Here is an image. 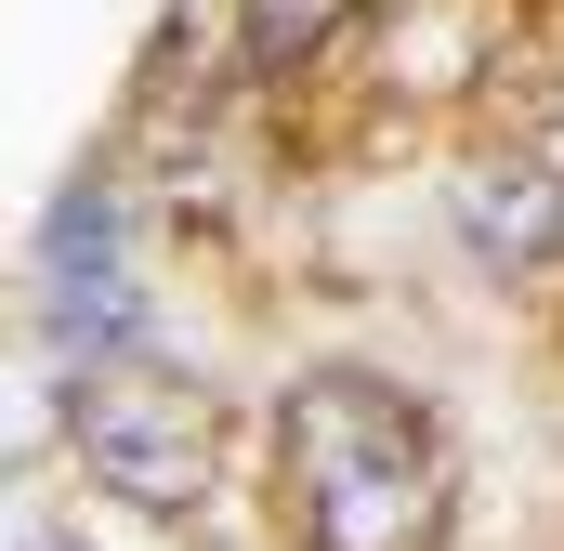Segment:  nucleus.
I'll list each match as a JSON object with an SVG mask.
<instances>
[{
    "instance_id": "nucleus-1",
    "label": "nucleus",
    "mask_w": 564,
    "mask_h": 551,
    "mask_svg": "<svg viewBox=\"0 0 564 551\" xmlns=\"http://www.w3.org/2000/svg\"><path fill=\"white\" fill-rule=\"evenodd\" d=\"M276 460L302 486V539L315 551H433V526H446L433 420L368 368H315L276 420Z\"/></svg>"
},
{
    "instance_id": "nucleus-2",
    "label": "nucleus",
    "mask_w": 564,
    "mask_h": 551,
    "mask_svg": "<svg viewBox=\"0 0 564 551\" xmlns=\"http://www.w3.org/2000/svg\"><path fill=\"white\" fill-rule=\"evenodd\" d=\"M66 433H79L93 486H119L132 512H197V486H210V395H197L184 368H158V355L79 368Z\"/></svg>"
},
{
    "instance_id": "nucleus-3",
    "label": "nucleus",
    "mask_w": 564,
    "mask_h": 551,
    "mask_svg": "<svg viewBox=\"0 0 564 551\" xmlns=\"http://www.w3.org/2000/svg\"><path fill=\"white\" fill-rule=\"evenodd\" d=\"M40 315H53V342H66L79 368L144 355V289H132V263H119V197H106V184H66V197H53V224H40Z\"/></svg>"
},
{
    "instance_id": "nucleus-4",
    "label": "nucleus",
    "mask_w": 564,
    "mask_h": 551,
    "mask_svg": "<svg viewBox=\"0 0 564 551\" xmlns=\"http://www.w3.org/2000/svg\"><path fill=\"white\" fill-rule=\"evenodd\" d=\"M446 210H459V237L499 276L564 263V171H539V158H459L446 171Z\"/></svg>"
},
{
    "instance_id": "nucleus-5",
    "label": "nucleus",
    "mask_w": 564,
    "mask_h": 551,
    "mask_svg": "<svg viewBox=\"0 0 564 551\" xmlns=\"http://www.w3.org/2000/svg\"><path fill=\"white\" fill-rule=\"evenodd\" d=\"M355 0H237V26H250V53L263 66H302V53H328V26H341Z\"/></svg>"
},
{
    "instance_id": "nucleus-6",
    "label": "nucleus",
    "mask_w": 564,
    "mask_h": 551,
    "mask_svg": "<svg viewBox=\"0 0 564 551\" xmlns=\"http://www.w3.org/2000/svg\"><path fill=\"white\" fill-rule=\"evenodd\" d=\"M13 551H93V539H66V526H26V539H13Z\"/></svg>"
}]
</instances>
